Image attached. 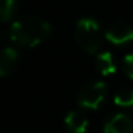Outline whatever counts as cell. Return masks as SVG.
<instances>
[{"mask_svg": "<svg viewBox=\"0 0 133 133\" xmlns=\"http://www.w3.org/2000/svg\"><path fill=\"white\" fill-rule=\"evenodd\" d=\"M52 26L39 17L27 16L16 20L10 27V39L22 47H35L49 37Z\"/></svg>", "mask_w": 133, "mask_h": 133, "instance_id": "1", "label": "cell"}, {"mask_svg": "<svg viewBox=\"0 0 133 133\" xmlns=\"http://www.w3.org/2000/svg\"><path fill=\"white\" fill-rule=\"evenodd\" d=\"M75 37L79 46L87 53H97L103 44L100 26L92 17H83L76 23Z\"/></svg>", "mask_w": 133, "mask_h": 133, "instance_id": "2", "label": "cell"}, {"mask_svg": "<svg viewBox=\"0 0 133 133\" xmlns=\"http://www.w3.org/2000/svg\"><path fill=\"white\" fill-rule=\"evenodd\" d=\"M106 96V84L103 82H93L82 87L77 96V103L80 107L97 109Z\"/></svg>", "mask_w": 133, "mask_h": 133, "instance_id": "3", "label": "cell"}, {"mask_svg": "<svg viewBox=\"0 0 133 133\" xmlns=\"http://www.w3.org/2000/svg\"><path fill=\"white\" fill-rule=\"evenodd\" d=\"M106 39L113 44H127L133 40V27L123 22H116L110 24L106 32Z\"/></svg>", "mask_w": 133, "mask_h": 133, "instance_id": "4", "label": "cell"}, {"mask_svg": "<svg viewBox=\"0 0 133 133\" xmlns=\"http://www.w3.org/2000/svg\"><path fill=\"white\" fill-rule=\"evenodd\" d=\"M103 130L104 133H133V119L124 113L113 115L104 123Z\"/></svg>", "mask_w": 133, "mask_h": 133, "instance_id": "5", "label": "cell"}, {"mask_svg": "<svg viewBox=\"0 0 133 133\" xmlns=\"http://www.w3.org/2000/svg\"><path fill=\"white\" fill-rule=\"evenodd\" d=\"M17 59L19 53L13 47H6L0 52V77H6L13 72Z\"/></svg>", "mask_w": 133, "mask_h": 133, "instance_id": "6", "label": "cell"}, {"mask_svg": "<svg viewBox=\"0 0 133 133\" xmlns=\"http://www.w3.org/2000/svg\"><path fill=\"white\" fill-rule=\"evenodd\" d=\"M64 124L70 133H86L89 122L82 112L73 110V112L67 113L66 119H64Z\"/></svg>", "mask_w": 133, "mask_h": 133, "instance_id": "7", "label": "cell"}, {"mask_svg": "<svg viewBox=\"0 0 133 133\" xmlns=\"http://www.w3.org/2000/svg\"><path fill=\"white\" fill-rule=\"evenodd\" d=\"M96 66H97V70L103 76L113 75V73L116 72L113 56H112V53H109V52H102L96 56Z\"/></svg>", "mask_w": 133, "mask_h": 133, "instance_id": "8", "label": "cell"}, {"mask_svg": "<svg viewBox=\"0 0 133 133\" xmlns=\"http://www.w3.org/2000/svg\"><path fill=\"white\" fill-rule=\"evenodd\" d=\"M17 7V0H0V20L9 22L13 19Z\"/></svg>", "mask_w": 133, "mask_h": 133, "instance_id": "9", "label": "cell"}, {"mask_svg": "<svg viewBox=\"0 0 133 133\" xmlns=\"http://www.w3.org/2000/svg\"><path fill=\"white\" fill-rule=\"evenodd\" d=\"M115 103L119 106H133V89H122L116 93Z\"/></svg>", "mask_w": 133, "mask_h": 133, "instance_id": "10", "label": "cell"}, {"mask_svg": "<svg viewBox=\"0 0 133 133\" xmlns=\"http://www.w3.org/2000/svg\"><path fill=\"white\" fill-rule=\"evenodd\" d=\"M122 66H123V72H124V75H126L129 79H132V80H133V55H127V56H124Z\"/></svg>", "mask_w": 133, "mask_h": 133, "instance_id": "11", "label": "cell"}]
</instances>
